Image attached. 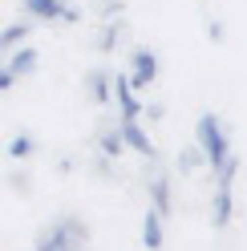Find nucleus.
Instances as JSON below:
<instances>
[{
  "instance_id": "f257e3e1",
  "label": "nucleus",
  "mask_w": 247,
  "mask_h": 251,
  "mask_svg": "<svg viewBox=\"0 0 247 251\" xmlns=\"http://www.w3.org/2000/svg\"><path fill=\"white\" fill-rule=\"evenodd\" d=\"M195 142L203 146V154H207V166L219 175V170L235 158V150H231V134H227V126L219 122V114H203L198 118V126H195Z\"/></svg>"
},
{
  "instance_id": "f03ea898",
  "label": "nucleus",
  "mask_w": 247,
  "mask_h": 251,
  "mask_svg": "<svg viewBox=\"0 0 247 251\" xmlns=\"http://www.w3.org/2000/svg\"><path fill=\"white\" fill-rule=\"evenodd\" d=\"M85 243H89L85 219L81 215H61V219H53V223L41 231V239H37L33 251H81Z\"/></svg>"
},
{
  "instance_id": "7ed1b4c3",
  "label": "nucleus",
  "mask_w": 247,
  "mask_h": 251,
  "mask_svg": "<svg viewBox=\"0 0 247 251\" xmlns=\"http://www.w3.org/2000/svg\"><path fill=\"white\" fill-rule=\"evenodd\" d=\"M235 175H239V158H231L219 175H215V195H211V227L227 231L235 219Z\"/></svg>"
},
{
  "instance_id": "20e7f679",
  "label": "nucleus",
  "mask_w": 247,
  "mask_h": 251,
  "mask_svg": "<svg viewBox=\"0 0 247 251\" xmlns=\"http://www.w3.org/2000/svg\"><path fill=\"white\" fill-rule=\"evenodd\" d=\"M37 25H81V8L73 0H21Z\"/></svg>"
},
{
  "instance_id": "39448f33",
  "label": "nucleus",
  "mask_w": 247,
  "mask_h": 251,
  "mask_svg": "<svg viewBox=\"0 0 247 251\" xmlns=\"http://www.w3.org/2000/svg\"><path fill=\"white\" fill-rule=\"evenodd\" d=\"M158 53L154 49H134L130 53V81H134V89H150L154 81H158Z\"/></svg>"
},
{
  "instance_id": "423d86ee",
  "label": "nucleus",
  "mask_w": 247,
  "mask_h": 251,
  "mask_svg": "<svg viewBox=\"0 0 247 251\" xmlns=\"http://www.w3.org/2000/svg\"><path fill=\"white\" fill-rule=\"evenodd\" d=\"M114 101L122 109V122H138V118H146V105L134 98V81H130V73H114Z\"/></svg>"
},
{
  "instance_id": "0eeeda50",
  "label": "nucleus",
  "mask_w": 247,
  "mask_h": 251,
  "mask_svg": "<svg viewBox=\"0 0 247 251\" xmlns=\"http://www.w3.org/2000/svg\"><path fill=\"white\" fill-rule=\"evenodd\" d=\"M118 126H122V138H126L130 154H138V158H142L146 166H154V158H158V154H154V142H150V134L142 130V118H138V122H118Z\"/></svg>"
},
{
  "instance_id": "6e6552de",
  "label": "nucleus",
  "mask_w": 247,
  "mask_h": 251,
  "mask_svg": "<svg viewBox=\"0 0 247 251\" xmlns=\"http://www.w3.org/2000/svg\"><path fill=\"white\" fill-rule=\"evenodd\" d=\"M126 150H130V146H126V138H122V126H118V130H105V134L98 138V166L110 170Z\"/></svg>"
},
{
  "instance_id": "1a4fd4ad",
  "label": "nucleus",
  "mask_w": 247,
  "mask_h": 251,
  "mask_svg": "<svg viewBox=\"0 0 247 251\" xmlns=\"http://www.w3.org/2000/svg\"><path fill=\"white\" fill-rule=\"evenodd\" d=\"M4 69H12V77H33L37 69H41V57H37V49L33 45H21V49H12L8 57H4Z\"/></svg>"
},
{
  "instance_id": "9d476101",
  "label": "nucleus",
  "mask_w": 247,
  "mask_h": 251,
  "mask_svg": "<svg viewBox=\"0 0 247 251\" xmlns=\"http://www.w3.org/2000/svg\"><path fill=\"white\" fill-rule=\"evenodd\" d=\"M85 93H89L98 105L114 101V73H105V69H89V73H85Z\"/></svg>"
},
{
  "instance_id": "9b49d317",
  "label": "nucleus",
  "mask_w": 247,
  "mask_h": 251,
  "mask_svg": "<svg viewBox=\"0 0 247 251\" xmlns=\"http://www.w3.org/2000/svg\"><path fill=\"white\" fill-rule=\"evenodd\" d=\"M122 37H126V17H110V21H101L94 45H98V53H114Z\"/></svg>"
},
{
  "instance_id": "f8f14e48",
  "label": "nucleus",
  "mask_w": 247,
  "mask_h": 251,
  "mask_svg": "<svg viewBox=\"0 0 247 251\" xmlns=\"http://www.w3.org/2000/svg\"><path fill=\"white\" fill-rule=\"evenodd\" d=\"M33 28H37V21H12V25H4V33H0V53H12V49H21V45L33 37Z\"/></svg>"
},
{
  "instance_id": "ddd939ff",
  "label": "nucleus",
  "mask_w": 247,
  "mask_h": 251,
  "mask_svg": "<svg viewBox=\"0 0 247 251\" xmlns=\"http://www.w3.org/2000/svg\"><path fill=\"white\" fill-rule=\"evenodd\" d=\"M146 191H150V207L154 211H162V215L174 211V195H171V178H166V175H154L146 182Z\"/></svg>"
},
{
  "instance_id": "4468645a",
  "label": "nucleus",
  "mask_w": 247,
  "mask_h": 251,
  "mask_svg": "<svg viewBox=\"0 0 247 251\" xmlns=\"http://www.w3.org/2000/svg\"><path fill=\"white\" fill-rule=\"evenodd\" d=\"M162 223H166V215L154 207L142 215V247L146 251H162Z\"/></svg>"
},
{
  "instance_id": "2eb2a0df",
  "label": "nucleus",
  "mask_w": 247,
  "mask_h": 251,
  "mask_svg": "<svg viewBox=\"0 0 247 251\" xmlns=\"http://www.w3.org/2000/svg\"><path fill=\"white\" fill-rule=\"evenodd\" d=\"M33 154H37V142H33L28 134H17V138L8 142V158H12V162H25V158H33Z\"/></svg>"
},
{
  "instance_id": "dca6fc26",
  "label": "nucleus",
  "mask_w": 247,
  "mask_h": 251,
  "mask_svg": "<svg viewBox=\"0 0 247 251\" xmlns=\"http://www.w3.org/2000/svg\"><path fill=\"white\" fill-rule=\"evenodd\" d=\"M198 166H207V154H203V146H187V150H182L178 154V170H182V175H191V170H198Z\"/></svg>"
},
{
  "instance_id": "f3484780",
  "label": "nucleus",
  "mask_w": 247,
  "mask_h": 251,
  "mask_svg": "<svg viewBox=\"0 0 247 251\" xmlns=\"http://www.w3.org/2000/svg\"><path fill=\"white\" fill-rule=\"evenodd\" d=\"M98 17L110 21V17H126V0H98Z\"/></svg>"
},
{
  "instance_id": "a211bd4d",
  "label": "nucleus",
  "mask_w": 247,
  "mask_h": 251,
  "mask_svg": "<svg viewBox=\"0 0 247 251\" xmlns=\"http://www.w3.org/2000/svg\"><path fill=\"white\" fill-rule=\"evenodd\" d=\"M12 85H17V77H12V69H0V89H4V93H8Z\"/></svg>"
},
{
  "instance_id": "6ab92c4d",
  "label": "nucleus",
  "mask_w": 247,
  "mask_h": 251,
  "mask_svg": "<svg viewBox=\"0 0 247 251\" xmlns=\"http://www.w3.org/2000/svg\"><path fill=\"white\" fill-rule=\"evenodd\" d=\"M207 37H211V41H223V25L211 21V25H207Z\"/></svg>"
}]
</instances>
